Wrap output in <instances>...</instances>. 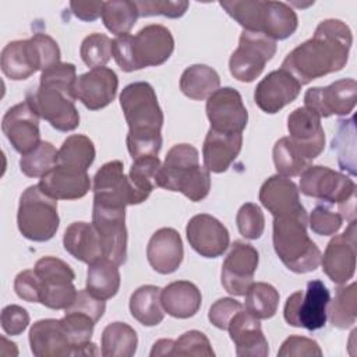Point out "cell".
<instances>
[{
    "instance_id": "obj_18",
    "label": "cell",
    "mask_w": 357,
    "mask_h": 357,
    "mask_svg": "<svg viewBox=\"0 0 357 357\" xmlns=\"http://www.w3.org/2000/svg\"><path fill=\"white\" fill-rule=\"evenodd\" d=\"M1 130L13 148L21 155L31 152L40 144L39 114L26 100L14 105L6 112Z\"/></svg>"
},
{
    "instance_id": "obj_8",
    "label": "cell",
    "mask_w": 357,
    "mask_h": 357,
    "mask_svg": "<svg viewBox=\"0 0 357 357\" xmlns=\"http://www.w3.org/2000/svg\"><path fill=\"white\" fill-rule=\"evenodd\" d=\"M26 102L33 110L59 131H73L79 124V113L74 105V91L49 84L39 82L36 89L26 93Z\"/></svg>"
},
{
    "instance_id": "obj_14",
    "label": "cell",
    "mask_w": 357,
    "mask_h": 357,
    "mask_svg": "<svg viewBox=\"0 0 357 357\" xmlns=\"http://www.w3.org/2000/svg\"><path fill=\"white\" fill-rule=\"evenodd\" d=\"M357 98V82L353 78L337 79L328 86L310 88L304 95V106L319 117L347 116L353 112Z\"/></svg>"
},
{
    "instance_id": "obj_17",
    "label": "cell",
    "mask_w": 357,
    "mask_h": 357,
    "mask_svg": "<svg viewBox=\"0 0 357 357\" xmlns=\"http://www.w3.org/2000/svg\"><path fill=\"white\" fill-rule=\"evenodd\" d=\"M356 219L350 220L342 234L332 237L328 243L321 265L324 273L337 284H343L354 276L356 272Z\"/></svg>"
},
{
    "instance_id": "obj_45",
    "label": "cell",
    "mask_w": 357,
    "mask_h": 357,
    "mask_svg": "<svg viewBox=\"0 0 357 357\" xmlns=\"http://www.w3.org/2000/svg\"><path fill=\"white\" fill-rule=\"evenodd\" d=\"M236 223L243 237L248 240H257L264 233L265 216L262 209L257 204L247 202L238 209Z\"/></svg>"
},
{
    "instance_id": "obj_39",
    "label": "cell",
    "mask_w": 357,
    "mask_h": 357,
    "mask_svg": "<svg viewBox=\"0 0 357 357\" xmlns=\"http://www.w3.org/2000/svg\"><path fill=\"white\" fill-rule=\"evenodd\" d=\"M328 315L331 324L339 329H346L354 325L357 318V301H356V283L351 282L347 286L336 289V294L328 304Z\"/></svg>"
},
{
    "instance_id": "obj_2",
    "label": "cell",
    "mask_w": 357,
    "mask_h": 357,
    "mask_svg": "<svg viewBox=\"0 0 357 357\" xmlns=\"http://www.w3.org/2000/svg\"><path fill=\"white\" fill-rule=\"evenodd\" d=\"M120 106L128 124L126 142L131 158L158 156L162 148L163 112L153 86L144 81L128 84L120 93Z\"/></svg>"
},
{
    "instance_id": "obj_11",
    "label": "cell",
    "mask_w": 357,
    "mask_h": 357,
    "mask_svg": "<svg viewBox=\"0 0 357 357\" xmlns=\"http://www.w3.org/2000/svg\"><path fill=\"white\" fill-rule=\"evenodd\" d=\"M33 269L42 284L40 304L52 310H66L75 300V273L67 262L49 255L40 258Z\"/></svg>"
},
{
    "instance_id": "obj_3",
    "label": "cell",
    "mask_w": 357,
    "mask_h": 357,
    "mask_svg": "<svg viewBox=\"0 0 357 357\" xmlns=\"http://www.w3.org/2000/svg\"><path fill=\"white\" fill-rule=\"evenodd\" d=\"M155 183L160 188L178 191L190 201L198 202L209 194L211 174L199 165L197 148L190 144H177L169 149Z\"/></svg>"
},
{
    "instance_id": "obj_32",
    "label": "cell",
    "mask_w": 357,
    "mask_h": 357,
    "mask_svg": "<svg viewBox=\"0 0 357 357\" xmlns=\"http://www.w3.org/2000/svg\"><path fill=\"white\" fill-rule=\"evenodd\" d=\"M202 303L199 289L188 280L172 282L160 290V304L169 315L180 319L194 317Z\"/></svg>"
},
{
    "instance_id": "obj_56",
    "label": "cell",
    "mask_w": 357,
    "mask_h": 357,
    "mask_svg": "<svg viewBox=\"0 0 357 357\" xmlns=\"http://www.w3.org/2000/svg\"><path fill=\"white\" fill-rule=\"evenodd\" d=\"M77 79V70L73 63H59L40 74L39 82L54 84L67 89L74 91V84Z\"/></svg>"
},
{
    "instance_id": "obj_31",
    "label": "cell",
    "mask_w": 357,
    "mask_h": 357,
    "mask_svg": "<svg viewBox=\"0 0 357 357\" xmlns=\"http://www.w3.org/2000/svg\"><path fill=\"white\" fill-rule=\"evenodd\" d=\"M38 70H40V63L31 38L13 40L3 47L1 71L7 78L14 81L26 79Z\"/></svg>"
},
{
    "instance_id": "obj_9",
    "label": "cell",
    "mask_w": 357,
    "mask_h": 357,
    "mask_svg": "<svg viewBox=\"0 0 357 357\" xmlns=\"http://www.w3.org/2000/svg\"><path fill=\"white\" fill-rule=\"evenodd\" d=\"M331 294L321 280H310L305 291H294L286 300L284 321L296 328L308 331L321 329L328 319V304Z\"/></svg>"
},
{
    "instance_id": "obj_33",
    "label": "cell",
    "mask_w": 357,
    "mask_h": 357,
    "mask_svg": "<svg viewBox=\"0 0 357 357\" xmlns=\"http://www.w3.org/2000/svg\"><path fill=\"white\" fill-rule=\"evenodd\" d=\"M220 77L209 66L192 64L187 67L180 78L181 92L194 100L208 99L219 89Z\"/></svg>"
},
{
    "instance_id": "obj_48",
    "label": "cell",
    "mask_w": 357,
    "mask_h": 357,
    "mask_svg": "<svg viewBox=\"0 0 357 357\" xmlns=\"http://www.w3.org/2000/svg\"><path fill=\"white\" fill-rule=\"evenodd\" d=\"M311 230L318 236H333L339 231L343 218L328 205H317L308 219Z\"/></svg>"
},
{
    "instance_id": "obj_29",
    "label": "cell",
    "mask_w": 357,
    "mask_h": 357,
    "mask_svg": "<svg viewBox=\"0 0 357 357\" xmlns=\"http://www.w3.org/2000/svg\"><path fill=\"white\" fill-rule=\"evenodd\" d=\"M243 135L240 132H220L209 128L204 146V167L211 173H223L236 160L241 151Z\"/></svg>"
},
{
    "instance_id": "obj_34",
    "label": "cell",
    "mask_w": 357,
    "mask_h": 357,
    "mask_svg": "<svg viewBox=\"0 0 357 357\" xmlns=\"http://www.w3.org/2000/svg\"><path fill=\"white\" fill-rule=\"evenodd\" d=\"M119 265L107 258H100L88 266L86 290L98 298L109 300L114 297L120 289Z\"/></svg>"
},
{
    "instance_id": "obj_51",
    "label": "cell",
    "mask_w": 357,
    "mask_h": 357,
    "mask_svg": "<svg viewBox=\"0 0 357 357\" xmlns=\"http://www.w3.org/2000/svg\"><path fill=\"white\" fill-rule=\"evenodd\" d=\"M105 310H106L105 300L95 297L85 289V290H79L77 293L75 300L64 311L81 312V314L89 317L93 322H98L103 317Z\"/></svg>"
},
{
    "instance_id": "obj_1",
    "label": "cell",
    "mask_w": 357,
    "mask_h": 357,
    "mask_svg": "<svg viewBox=\"0 0 357 357\" xmlns=\"http://www.w3.org/2000/svg\"><path fill=\"white\" fill-rule=\"evenodd\" d=\"M351 45L353 33L349 25L328 18L318 24L308 40L286 56L280 68L290 73L303 86L312 79L340 71L349 60Z\"/></svg>"
},
{
    "instance_id": "obj_59",
    "label": "cell",
    "mask_w": 357,
    "mask_h": 357,
    "mask_svg": "<svg viewBox=\"0 0 357 357\" xmlns=\"http://www.w3.org/2000/svg\"><path fill=\"white\" fill-rule=\"evenodd\" d=\"M173 347H174V340H172V339H159L158 342H155V344L151 350V357L173 356Z\"/></svg>"
},
{
    "instance_id": "obj_52",
    "label": "cell",
    "mask_w": 357,
    "mask_h": 357,
    "mask_svg": "<svg viewBox=\"0 0 357 357\" xmlns=\"http://www.w3.org/2000/svg\"><path fill=\"white\" fill-rule=\"evenodd\" d=\"M243 310V304L236 301L234 298L230 297H223L216 300L208 312V318L211 321V324L213 326H216L218 329H223L226 331L229 326V322L231 321V318Z\"/></svg>"
},
{
    "instance_id": "obj_30",
    "label": "cell",
    "mask_w": 357,
    "mask_h": 357,
    "mask_svg": "<svg viewBox=\"0 0 357 357\" xmlns=\"http://www.w3.org/2000/svg\"><path fill=\"white\" fill-rule=\"evenodd\" d=\"M63 244L68 254L88 265L100 258H105L100 237L92 223H71L64 231Z\"/></svg>"
},
{
    "instance_id": "obj_36",
    "label": "cell",
    "mask_w": 357,
    "mask_h": 357,
    "mask_svg": "<svg viewBox=\"0 0 357 357\" xmlns=\"http://www.w3.org/2000/svg\"><path fill=\"white\" fill-rule=\"evenodd\" d=\"M102 356L131 357L137 351L138 336L134 328L124 322H112L102 332Z\"/></svg>"
},
{
    "instance_id": "obj_57",
    "label": "cell",
    "mask_w": 357,
    "mask_h": 357,
    "mask_svg": "<svg viewBox=\"0 0 357 357\" xmlns=\"http://www.w3.org/2000/svg\"><path fill=\"white\" fill-rule=\"evenodd\" d=\"M132 35L123 33L116 36L112 40V56L116 60L117 66L123 71H135V63H134V53H132Z\"/></svg>"
},
{
    "instance_id": "obj_37",
    "label": "cell",
    "mask_w": 357,
    "mask_h": 357,
    "mask_svg": "<svg viewBox=\"0 0 357 357\" xmlns=\"http://www.w3.org/2000/svg\"><path fill=\"white\" fill-rule=\"evenodd\" d=\"M95 145L82 134H74L64 139L57 152V165L88 170L95 160Z\"/></svg>"
},
{
    "instance_id": "obj_19",
    "label": "cell",
    "mask_w": 357,
    "mask_h": 357,
    "mask_svg": "<svg viewBox=\"0 0 357 357\" xmlns=\"http://www.w3.org/2000/svg\"><path fill=\"white\" fill-rule=\"evenodd\" d=\"M135 68L160 66L169 60L174 50L172 32L159 24H151L138 31L131 40Z\"/></svg>"
},
{
    "instance_id": "obj_54",
    "label": "cell",
    "mask_w": 357,
    "mask_h": 357,
    "mask_svg": "<svg viewBox=\"0 0 357 357\" xmlns=\"http://www.w3.org/2000/svg\"><path fill=\"white\" fill-rule=\"evenodd\" d=\"M1 328L7 335L18 336L29 325V314L25 308L17 304L6 305L1 310Z\"/></svg>"
},
{
    "instance_id": "obj_10",
    "label": "cell",
    "mask_w": 357,
    "mask_h": 357,
    "mask_svg": "<svg viewBox=\"0 0 357 357\" xmlns=\"http://www.w3.org/2000/svg\"><path fill=\"white\" fill-rule=\"evenodd\" d=\"M275 53L276 40L265 33L243 29L238 46L229 60L230 74L241 82H251L261 75Z\"/></svg>"
},
{
    "instance_id": "obj_20",
    "label": "cell",
    "mask_w": 357,
    "mask_h": 357,
    "mask_svg": "<svg viewBox=\"0 0 357 357\" xmlns=\"http://www.w3.org/2000/svg\"><path fill=\"white\" fill-rule=\"evenodd\" d=\"M185 234L192 250L205 258L220 257L230 243L226 226L208 213L192 216L187 223Z\"/></svg>"
},
{
    "instance_id": "obj_28",
    "label": "cell",
    "mask_w": 357,
    "mask_h": 357,
    "mask_svg": "<svg viewBox=\"0 0 357 357\" xmlns=\"http://www.w3.org/2000/svg\"><path fill=\"white\" fill-rule=\"evenodd\" d=\"M31 351L36 357L73 356V346L64 331L61 319H40L29 329Z\"/></svg>"
},
{
    "instance_id": "obj_24",
    "label": "cell",
    "mask_w": 357,
    "mask_h": 357,
    "mask_svg": "<svg viewBox=\"0 0 357 357\" xmlns=\"http://www.w3.org/2000/svg\"><path fill=\"white\" fill-rule=\"evenodd\" d=\"M259 201L273 215V218H307V211L300 201L298 188L289 177L275 174L265 180L259 190Z\"/></svg>"
},
{
    "instance_id": "obj_40",
    "label": "cell",
    "mask_w": 357,
    "mask_h": 357,
    "mask_svg": "<svg viewBox=\"0 0 357 357\" xmlns=\"http://www.w3.org/2000/svg\"><path fill=\"white\" fill-rule=\"evenodd\" d=\"M279 305V291L269 283H252L245 293V311L258 319L272 318Z\"/></svg>"
},
{
    "instance_id": "obj_22",
    "label": "cell",
    "mask_w": 357,
    "mask_h": 357,
    "mask_svg": "<svg viewBox=\"0 0 357 357\" xmlns=\"http://www.w3.org/2000/svg\"><path fill=\"white\" fill-rule=\"evenodd\" d=\"M287 130L290 141L305 159L312 160L324 151L325 132L321 117L308 107H297L289 114Z\"/></svg>"
},
{
    "instance_id": "obj_58",
    "label": "cell",
    "mask_w": 357,
    "mask_h": 357,
    "mask_svg": "<svg viewBox=\"0 0 357 357\" xmlns=\"http://www.w3.org/2000/svg\"><path fill=\"white\" fill-rule=\"evenodd\" d=\"M73 14L82 21H95L102 15L103 1H71Z\"/></svg>"
},
{
    "instance_id": "obj_46",
    "label": "cell",
    "mask_w": 357,
    "mask_h": 357,
    "mask_svg": "<svg viewBox=\"0 0 357 357\" xmlns=\"http://www.w3.org/2000/svg\"><path fill=\"white\" fill-rule=\"evenodd\" d=\"M337 132L336 137L332 141V149L337 151V162L340 165V167L343 170H347L351 176L356 174V158H353L349 152L347 148H353L356 149V144H350L347 142L349 137L351 134L356 132V127H354V116H351L349 120H339L337 121Z\"/></svg>"
},
{
    "instance_id": "obj_7",
    "label": "cell",
    "mask_w": 357,
    "mask_h": 357,
    "mask_svg": "<svg viewBox=\"0 0 357 357\" xmlns=\"http://www.w3.org/2000/svg\"><path fill=\"white\" fill-rule=\"evenodd\" d=\"M59 223L57 199L43 192L38 184L29 185L20 197L17 212L20 233L31 241H47L54 237Z\"/></svg>"
},
{
    "instance_id": "obj_13",
    "label": "cell",
    "mask_w": 357,
    "mask_h": 357,
    "mask_svg": "<svg viewBox=\"0 0 357 357\" xmlns=\"http://www.w3.org/2000/svg\"><path fill=\"white\" fill-rule=\"evenodd\" d=\"M92 225L100 237L105 258L116 265H123L127 259L126 208H113L93 202Z\"/></svg>"
},
{
    "instance_id": "obj_38",
    "label": "cell",
    "mask_w": 357,
    "mask_h": 357,
    "mask_svg": "<svg viewBox=\"0 0 357 357\" xmlns=\"http://www.w3.org/2000/svg\"><path fill=\"white\" fill-rule=\"evenodd\" d=\"M139 17L135 1L110 0L103 1L102 21L107 31L114 35L128 33Z\"/></svg>"
},
{
    "instance_id": "obj_41",
    "label": "cell",
    "mask_w": 357,
    "mask_h": 357,
    "mask_svg": "<svg viewBox=\"0 0 357 357\" xmlns=\"http://www.w3.org/2000/svg\"><path fill=\"white\" fill-rule=\"evenodd\" d=\"M273 163L278 174L283 177L300 176L308 166H311V160L301 155L289 137H282L276 141L273 146Z\"/></svg>"
},
{
    "instance_id": "obj_27",
    "label": "cell",
    "mask_w": 357,
    "mask_h": 357,
    "mask_svg": "<svg viewBox=\"0 0 357 357\" xmlns=\"http://www.w3.org/2000/svg\"><path fill=\"white\" fill-rule=\"evenodd\" d=\"M183 241L176 229L162 227L148 241L146 258L153 271L162 275L173 273L183 262Z\"/></svg>"
},
{
    "instance_id": "obj_50",
    "label": "cell",
    "mask_w": 357,
    "mask_h": 357,
    "mask_svg": "<svg viewBox=\"0 0 357 357\" xmlns=\"http://www.w3.org/2000/svg\"><path fill=\"white\" fill-rule=\"evenodd\" d=\"M31 40L40 63V71H45L60 63V49L52 36L46 33H35Z\"/></svg>"
},
{
    "instance_id": "obj_35",
    "label": "cell",
    "mask_w": 357,
    "mask_h": 357,
    "mask_svg": "<svg viewBox=\"0 0 357 357\" xmlns=\"http://www.w3.org/2000/svg\"><path fill=\"white\" fill-rule=\"evenodd\" d=\"M130 312L144 326L159 325L165 318L160 289L153 284H145L134 290L130 297Z\"/></svg>"
},
{
    "instance_id": "obj_12",
    "label": "cell",
    "mask_w": 357,
    "mask_h": 357,
    "mask_svg": "<svg viewBox=\"0 0 357 357\" xmlns=\"http://www.w3.org/2000/svg\"><path fill=\"white\" fill-rule=\"evenodd\" d=\"M123 167L121 160H110L96 172L93 177V202L113 208H126L146 199L135 190L128 176L124 174Z\"/></svg>"
},
{
    "instance_id": "obj_26",
    "label": "cell",
    "mask_w": 357,
    "mask_h": 357,
    "mask_svg": "<svg viewBox=\"0 0 357 357\" xmlns=\"http://www.w3.org/2000/svg\"><path fill=\"white\" fill-rule=\"evenodd\" d=\"M227 331L238 357H266L269 354V344L261 322L248 311H238L229 322Z\"/></svg>"
},
{
    "instance_id": "obj_53",
    "label": "cell",
    "mask_w": 357,
    "mask_h": 357,
    "mask_svg": "<svg viewBox=\"0 0 357 357\" xmlns=\"http://www.w3.org/2000/svg\"><path fill=\"white\" fill-rule=\"evenodd\" d=\"M14 290L20 298L28 303H40L42 284L35 269L20 272L14 279Z\"/></svg>"
},
{
    "instance_id": "obj_43",
    "label": "cell",
    "mask_w": 357,
    "mask_h": 357,
    "mask_svg": "<svg viewBox=\"0 0 357 357\" xmlns=\"http://www.w3.org/2000/svg\"><path fill=\"white\" fill-rule=\"evenodd\" d=\"M160 165L162 163L158 156H142V158L134 159L130 167L128 178L135 187V190L139 194H142L145 198L151 195L152 190L156 185L155 177Z\"/></svg>"
},
{
    "instance_id": "obj_25",
    "label": "cell",
    "mask_w": 357,
    "mask_h": 357,
    "mask_svg": "<svg viewBox=\"0 0 357 357\" xmlns=\"http://www.w3.org/2000/svg\"><path fill=\"white\" fill-rule=\"evenodd\" d=\"M40 190L54 199H78L91 190L88 170H81L64 165H56L40 177Z\"/></svg>"
},
{
    "instance_id": "obj_47",
    "label": "cell",
    "mask_w": 357,
    "mask_h": 357,
    "mask_svg": "<svg viewBox=\"0 0 357 357\" xmlns=\"http://www.w3.org/2000/svg\"><path fill=\"white\" fill-rule=\"evenodd\" d=\"M173 356H204L213 357L215 351L209 343V339L199 331L184 332L177 340H174Z\"/></svg>"
},
{
    "instance_id": "obj_21",
    "label": "cell",
    "mask_w": 357,
    "mask_h": 357,
    "mask_svg": "<svg viewBox=\"0 0 357 357\" xmlns=\"http://www.w3.org/2000/svg\"><path fill=\"white\" fill-rule=\"evenodd\" d=\"M119 78L112 68L98 67L77 77L74 96L86 109L99 110L112 103L116 98Z\"/></svg>"
},
{
    "instance_id": "obj_49",
    "label": "cell",
    "mask_w": 357,
    "mask_h": 357,
    "mask_svg": "<svg viewBox=\"0 0 357 357\" xmlns=\"http://www.w3.org/2000/svg\"><path fill=\"white\" fill-rule=\"evenodd\" d=\"M139 17L165 15L169 18H178L184 15L188 8L185 0H139L135 1Z\"/></svg>"
},
{
    "instance_id": "obj_6",
    "label": "cell",
    "mask_w": 357,
    "mask_h": 357,
    "mask_svg": "<svg viewBox=\"0 0 357 357\" xmlns=\"http://www.w3.org/2000/svg\"><path fill=\"white\" fill-rule=\"evenodd\" d=\"M304 195L339 206L343 219H356V183L328 166H308L300 174V190Z\"/></svg>"
},
{
    "instance_id": "obj_23",
    "label": "cell",
    "mask_w": 357,
    "mask_h": 357,
    "mask_svg": "<svg viewBox=\"0 0 357 357\" xmlns=\"http://www.w3.org/2000/svg\"><path fill=\"white\" fill-rule=\"evenodd\" d=\"M300 91V82L290 73L279 68L271 71L258 82L254 91V100L262 112L275 114L291 103L298 96Z\"/></svg>"
},
{
    "instance_id": "obj_15",
    "label": "cell",
    "mask_w": 357,
    "mask_h": 357,
    "mask_svg": "<svg viewBox=\"0 0 357 357\" xmlns=\"http://www.w3.org/2000/svg\"><path fill=\"white\" fill-rule=\"evenodd\" d=\"M258 262L259 254L251 244L241 240L234 241L222 265L220 280L225 290L233 296H245L254 283Z\"/></svg>"
},
{
    "instance_id": "obj_44",
    "label": "cell",
    "mask_w": 357,
    "mask_h": 357,
    "mask_svg": "<svg viewBox=\"0 0 357 357\" xmlns=\"http://www.w3.org/2000/svg\"><path fill=\"white\" fill-rule=\"evenodd\" d=\"M79 54L88 67H105L112 57V39L103 33H91L82 40Z\"/></svg>"
},
{
    "instance_id": "obj_16",
    "label": "cell",
    "mask_w": 357,
    "mask_h": 357,
    "mask_svg": "<svg viewBox=\"0 0 357 357\" xmlns=\"http://www.w3.org/2000/svg\"><path fill=\"white\" fill-rule=\"evenodd\" d=\"M206 116L211 128L220 132H243L248 123V112L238 91L231 86L219 88L206 100Z\"/></svg>"
},
{
    "instance_id": "obj_4",
    "label": "cell",
    "mask_w": 357,
    "mask_h": 357,
    "mask_svg": "<svg viewBox=\"0 0 357 357\" xmlns=\"http://www.w3.org/2000/svg\"><path fill=\"white\" fill-rule=\"evenodd\" d=\"M220 7L245 31L265 33L273 40L291 36L298 26L296 11L283 1L225 0Z\"/></svg>"
},
{
    "instance_id": "obj_55",
    "label": "cell",
    "mask_w": 357,
    "mask_h": 357,
    "mask_svg": "<svg viewBox=\"0 0 357 357\" xmlns=\"http://www.w3.org/2000/svg\"><path fill=\"white\" fill-rule=\"evenodd\" d=\"M280 357H303V356H322V350L318 343L310 337L304 336H290L283 343L278 351Z\"/></svg>"
},
{
    "instance_id": "obj_42",
    "label": "cell",
    "mask_w": 357,
    "mask_h": 357,
    "mask_svg": "<svg viewBox=\"0 0 357 357\" xmlns=\"http://www.w3.org/2000/svg\"><path fill=\"white\" fill-rule=\"evenodd\" d=\"M57 149L47 141L40 144L20 159V169L28 177H42L57 165Z\"/></svg>"
},
{
    "instance_id": "obj_5",
    "label": "cell",
    "mask_w": 357,
    "mask_h": 357,
    "mask_svg": "<svg viewBox=\"0 0 357 357\" xmlns=\"http://www.w3.org/2000/svg\"><path fill=\"white\" fill-rule=\"evenodd\" d=\"M308 216L273 218V248L279 259L294 273H308L321 264V251L307 234Z\"/></svg>"
}]
</instances>
